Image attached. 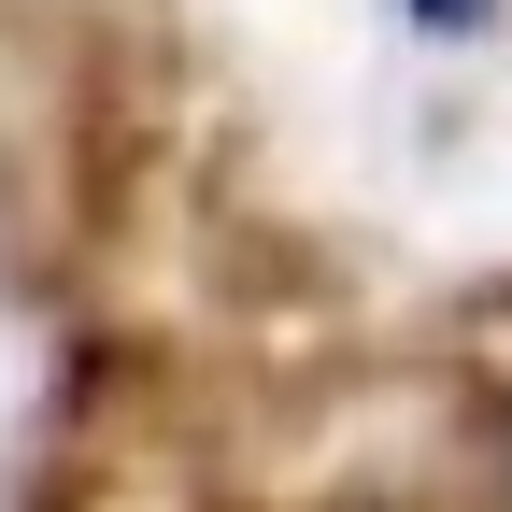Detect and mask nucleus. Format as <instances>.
Listing matches in <instances>:
<instances>
[{
	"mask_svg": "<svg viewBox=\"0 0 512 512\" xmlns=\"http://www.w3.org/2000/svg\"><path fill=\"white\" fill-rule=\"evenodd\" d=\"M413 15H427V29H484L498 0H413Z\"/></svg>",
	"mask_w": 512,
	"mask_h": 512,
	"instance_id": "f257e3e1",
	"label": "nucleus"
},
{
	"mask_svg": "<svg viewBox=\"0 0 512 512\" xmlns=\"http://www.w3.org/2000/svg\"><path fill=\"white\" fill-rule=\"evenodd\" d=\"M498 498H512V413H498Z\"/></svg>",
	"mask_w": 512,
	"mask_h": 512,
	"instance_id": "f03ea898",
	"label": "nucleus"
}]
</instances>
